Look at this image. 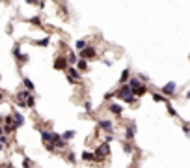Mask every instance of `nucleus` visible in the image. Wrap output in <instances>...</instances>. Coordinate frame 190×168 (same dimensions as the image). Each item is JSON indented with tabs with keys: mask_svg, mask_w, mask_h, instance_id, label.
Returning <instances> with one entry per match:
<instances>
[{
	"mask_svg": "<svg viewBox=\"0 0 190 168\" xmlns=\"http://www.w3.org/2000/svg\"><path fill=\"white\" fill-rule=\"evenodd\" d=\"M15 103L21 108H34V107H36V97H34V92H28V90L22 88L21 92L15 94Z\"/></svg>",
	"mask_w": 190,
	"mask_h": 168,
	"instance_id": "obj_1",
	"label": "nucleus"
},
{
	"mask_svg": "<svg viewBox=\"0 0 190 168\" xmlns=\"http://www.w3.org/2000/svg\"><path fill=\"white\" fill-rule=\"evenodd\" d=\"M114 97L121 99L123 103H129V105H132L134 101H136V95H134V92L130 90V86H129V84H121L118 92H114Z\"/></svg>",
	"mask_w": 190,
	"mask_h": 168,
	"instance_id": "obj_2",
	"label": "nucleus"
},
{
	"mask_svg": "<svg viewBox=\"0 0 190 168\" xmlns=\"http://www.w3.org/2000/svg\"><path fill=\"white\" fill-rule=\"evenodd\" d=\"M106 155H110V146L106 144V142H103V144H101L99 146V148L93 151V163H103L105 159H106Z\"/></svg>",
	"mask_w": 190,
	"mask_h": 168,
	"instance_id": "obj_3",
	"label": "nucleus"
},
{
	"mask_svg": "<svg viewBox=\"0 0 190 168\" xmlns=\"http://www.w3.org/2000/svg\"><path fill=\"white\" fill-rule=\"evenodd\" d=\"M80 78H82V75H80V71H78L75 65L67 67V81H69L71 84H78V82H80Z\"/></svg>",
	"mask_w": 190,
	"mask_h": 168,
	"instance_id": "obj_4",
	"label": "nucleus"
},
{
	"mask_svg": "<svg viewBox=\"0 0 190 168\" xmlns=\"http://www.w3.org/2000/svg\"><path fill=\"white\" fill-rule=\"evenodd\" d=\"M95 56H97V51H95L93 45H86V47L80 51V58H84V60H92Z\"/></svg>",
	"mask_w": 190,
	"mask_h": 168,
	"instance_id": "obj_5",
	"label": "nucleus"
},
{
	"mask_svg": "<svg viewBox=\"0 0 190 168\" xmlns=\"http://www.w3.org/2000/svg\"><path fill=\"white\" fill-rule=\"evenodd\" d=\"M54 69L56 71H67V67H69V62H67L65 56H58V58L54 60Z\"/></svg>",
	"mask_w": 190,
	"mask_h": 168,
	"instance_id": "obj_6",
	"label": "nucleus"
},
{
	"mask_svg": "<svg viewBox=\"0 0 190 168\" xmlns=\"http://www.w3.org/2000/svg\"><path fill=\"white\" fill-rule=\"evenodd\" d=\"M97 127H99L101 131L108 133V134L114 133V123H112L110 120H99V121H97Z\"/></svg>",
	"mask_w": 190,
	"mask_h": 168,
	"instance_id": "obj_7",
	"label": "nucleus"
},
{
	"mask_svg": "<svg viewBox=\"0 0 190 168\" xmlns=\"http://www.w3.org/2000/svg\"><path fill=\"white\" fill-rule=\"evenodd\" d=\"M11 118H13V125H15V129H19V127L24 125V116H22L19 110H11Z\"/></svg>",
	"mask_w": 190,
	"mask_h": 168,
	"instance_id": "obj_8",
	"label": "nucleus"
},
{
	"mask_svg": "<svg viewBox=\"0 0 190 168\" xmlns=\"http://www.w3.org/2000/svg\"><path fill=\"white\" fill-rule=\"evenodd\" d=\"M52 144L56 146V150H58V151H62V150L67 148V142L62 138V134H58V133H54V137H52Z\"/></svg>",
	"mask_w": 190,
	"mask_h": 168,
	"instance_id": "obj_9",
	"label": "nucleus"
},
{
	"mask_svg": "<svg viewBox=\"0 0 190 168\" xmlns=\"http://www.w3.org/2000/svg\"><path fill=\"white\" fill-rule=\"evenodd\" d=\"M134 134H136V123L130 121L129 125H127V129H125V140H127V142H132Z\"/></svg>",
	"mask_w": 190,
	"mask_h": 168,
	"instance_id": "obj_10",
	"label": "nucleus"
},
{
	"mask_svg": "<svg viewBox=\"0 0 190 168\" xmlns=\"http://www.w3.org/2000/svg\"><path fill=\"white\" fill-rule=\"evenodd\" d=\"M108 112H110L112 116H118V118H119V116L123 114V107H121L119 103H110V105H108Z\"/></svg>",
	"mask_w": 190,
	"mask_h": 168,
	"instance_id": "obj_11",
	"label": "nucleus"
},
{
	"mask_svg": "<svg viewBox=\"0 0 190 168\" xmlns=\"http://www.w3.org/2000/svg\"><path fill=\"white\" fill-rule=\"evenodd\" d=\"M175 90H177V84H175V82H168V84L162 86V94H164V95H173Z\"/></svg>",
	"mask_w": 190,
	"mask_h": 168,
	"instance_id": "obj_12",
	"label": "nucleus"
},
{
	"mask_svg": "<svg viewBox=\"0 0 190 168\" xmlns=\"http://www.w3.org/2000/svg\"><path fill=\"white\" fill-rule=\"evenodd\" d=\"M80 159H82L84 163H93V161H95V159H93V151L84 150V151H82V155H80Z\"/></svg>",
	"mask_w": 190,
	"mask_h": 168,
	"instance_id": "obj_13",
	"label": "nucleus"
},
{
	"mask_svg": "<svg viewBox=\"0 0 190 168\" xmlns=\"http://www.w3.org/2000/svg\"><path fill=\"white\" fill-rule=\"evenodd\" d=\"M129 78H130V69L127 67V69H123V71H121V77H119V84H127V82H129Z\"/></svg>",
	"mask_w": 190,
	"mask_h": 168,
	"instance_id": "obj_14",
	"label": "nucleus"
},
{
	"mask_svg": "<svg viewBox=\"0 0 190 168\" xmlns=\"http://www.w3.org/2000/svg\"><path fill=\"white\" fill-rule=\"evenodd\" d=\"M22 86H24V90H28V92H34V90H36V86H34V82L30 81L28 77L22 78Z\"/></svg>",
	"mask_w": 190,
	"mask_h": 168,
	"instance_id": "obj_15",
	"label": "nucleus"
},
{
	"mask_svg": "<svg viewBox=\"0 0 190 168\" xmlns=\"http://www.w3.org/2000/svg\"><path fill=\"white\" fill-rule=\"evenodd\" d=\"M75 65H78L76 67V69L78 71H80V73H84V71H88V60H84V58H80V60H78Z\"/></svg>",
	"mask_w": 190,
	"mask_h": 168,
	"instance_id": "obj_16",
	"label": "nucleus"
},
{
	"mask_svg": "<svg viewBox=\"0 0 190 168\" xmlns=\"http://www.w3.org/2000/svg\"><path fill=\"white\" fill-rule=\"evenodd\" d=\"M129 86H130V90H136V88H140V86H142L140 78H136V77H130V78H129Z\"/></svg>",
	"mask_w": 190,
	"mask_h": 168,
	"instance_id": "obj_17",
	"label": "nucleus"
},
{
	"mask_svg": "<svg viewBox=\"0 0 190 168\" xmlns=\"http://www.w3.org/2000/svg\"><path fill=\"white\" fill-rule=\"evenodd\" d=\"M67 62H69V65H75L78 62V56L75 51H69V54H67Z\"/></svg>",
	"mask_w": 190,
	"mask_h": 168,
	"instance_id": "obj_18",
	"label": "nucleus"
},
{
	"mask_svg": "<svg viewBox=\"0 0 190 168\" xmlns=\"http://www.w3.org/2000/svg\"><path fill=\"white\" fill-rule=\"evenodd\" d=\"M75 134H76V133H75L73 129H69V131H65V133H62V138H63L65 142H69L71 138H75Z\"/></svg>",
	"mask_w": 190,
	"mask_h": 168,
	"instance_id": "obj_19",
	"label": "nucleus"
},
{
	"mask_svg": "<svg viewBox=\"0 0 190 168\" xmlns=\"http://www.w3.org/2000/svg\"><path fill=\"white\" fill-rule=\"evenodd\" d=\"M132 92H134V95H136V97H142V95H145V94H147V88H145V86L142 84L140 88H136V90H132Z\"/></svg>",
	"mask_w": 190,
	"mask_h": 168,
	"instance_id": "obj_20",
	"label": "nucleus"
},
{
	"mask_svg": "<svg viewBox=\"0 0 190 168\" xmlns=\"http://www.w3.org/2000/svg\"><path fill=\"white\" fill-rule=\"evenodd\" d=\"M50 43V38L49 36H45L43 39H39V41H36V45H39V47H47V45Z\"/></svg>",
	"mask_w": 190,
	"mask_h": 168,
	"instance_id": "obj_21",
	"label": "nucleus"
},
{
	"mask_svg": "<svg viewBox=\"0 0 190 168\" xmlns=\"http://www.w3.org/2000/svg\"><path fill=\"white\" fill-rule=\"evenodd\" d=\"M65 159L69 161V163H73V164H75V163H76V155H75L73 151H67V153H65Z\"/></svg>",
	"mask_w": 190,
	"mask_h": 168,
	"instance_id": "obj_22",
	"label": "nucleus"
},
{
	"mask_svg": "<svg viewBox=\"0 0 190 168\" xmlns=\"http://www.w3.org/2000/svg\"><path fill=\"white\" fill-rule=\"evenodd\" d=\"M2 127H4V134H8V137L15 133V127L13 125H2Z\"/></svg>",
	"mask_w": 190,
	"mask_h": 168,
	"instance_id": "obj_23",
	"label": "nucleus"
},
{
	"mask_svg": "<svg viewBox=\"0 0 190 168\" xmlns=\"http://www.w3.org/2000/svg\"><path fill=\"white\" fill-rule=\"evenodd\" d=\"M153 99L156 101V103H166V97L162 94H153Z\"/></svg>",
	"mask_w": 190,
	"mask_h": 168,
	"instance_id": "obj_24",
	"label": "nucleus"
},
{
	"mask_svg": "<svg viewBox=\"0 0 190 168\" xmlns=\"http://www.w3.org/2000/svg\"><path fill=\"white\" fill-rule=\"evenodd\" d=\"M45 146V150H47V151H50V153H56V151H58V150H56V146L52 144V142H49V144H43Z\"/></svg>",
	"mask_w": 190,
	"mask_h": 168,
	"instance_id": "obj_25",
	"label": "nucleus"
},
{
	"mask_svg": "<svg viewBox=\"0 0 190 168\" xmlns=\"http://www.w3.org/2000/svg\"><path fill=\"white\" fill-rule=\"evenodd\" d=\"M22 168H34V163L28 159V157H24V159H22Z\"/></svg>",
	"mask_w": 190,
	"mask_h": 168,
	"instance_id": "obj_26",
	"label": "nucleus"
},
{
	"mask_svg": "<svg viewBox=\"0 0 190 168\" xmlns=\"http://www.w3.org/2000/svg\"><path fill=\"white\" fill-rule=\"evenodd\" d=\"M86 45H88V43H86V39H78V41L75 43V47H76L78 51H82V49L86 47Z\"/></svg>",
	"mask_w": 190,
	"mask_h": 168,
	"instance_id": "obj_27",
	"label": "nucleus"
},
{
	"mask_svg": "<svg viewBox=\"0 0 190 168\" xmlns=\"http://www.w3.org/2000/svg\"><path fill=\"white\" fill-rule=\"evenodd\" d=\"M123 150H125V153H130L132 151V142H123Z\"/></svg>",
	"mask_w": 190,
	"mask_h": 168,
	"instance_id": "obj_28",
	"label": "nucleus"
},
{
	"mask_svg": "<svg viewBox=\"0 0 190 168\" xmlns=\"http://www.w3.org/2000/svg\"><path fill=\"white\" fill-rule=\"evenodd\" d=\"M28 22H32V25H36V26H41V19L39 17H32V19H28Z\"/></svg>",
	"mask_w": 190,
	"mask_h": 168,
	"instance_id": "obj_29",
	"label": "nucleus"
},
{
	"mask_svg": "<svg viewBox=\"0 0 190 168\" xmlns=\"http://www.w3.org/2000/svg\"><path fill=\"white\" fill-rule=\"evenodd\" d=\"M4 125H13V118H11V114H8L6 118H4ZM15 127V125H13Z\"/></svg>",
	"mask_w": 190,
	"mask_h": 168,
	"instance_id": "obj_30",
	"label": "nucleus"
},
{
	"mask_svg": "<svg viewBox=\"0 0 190 168\" xmlns=\"http://www.w3.org/2000/svg\"><path fill=\"white\" fill-rule=\"evenodd\" d=\"M0 144H2V146H9V138H8V134H2V137H0Z\"/></svg>",
	"mask_w": 190,
	"mask_h": 168,
	"instance_id": "obj_31",
	"label": "nucleus"
},
{
	"mask_svg": "<svg viewBox=\"0 0 190 168\" xmlns=\"http://www.w3.org/2000/svg\"><path fill=\"white\" fill-rule=\"evenodd\" d=\"M13 56H15V58L21 56V47H19V45H13Z\"/></svg>",
	"mask_w": 190,
	"mask_h": 168,
	"instance_id": "obj_32",
	"label": "nucleus"
},
{
	"mask_svg": "<svg viewBox=\"0 0 190 168\" xmlns=\"http://www.w3.org/2000/svg\"><path fill=\"white\" fill-rule=\"evenodd\" d=\"M84 108H86V112H93V105L89 103V101H86V103H84Z\"/></svg>",
	"mask_w": 190,
	"mask_h": 168,
	"instance_id": "obj_33",
	"label": "nucleus"
},
{
	"mask_svg": "<svg viewBox=\"0 0 190 168\" xmlns=\"http://www.w3.org/2000/svg\"><path fill=\"white\" fill-rule=\"evenodd\" d=\"M168 114H170V116H177V112H175V108L170 105V103H168Z\"/></svg>",
	"mask_w": 190,
	"mask_h": 168,
	"instance_id": "obj_34",
	"label": "nucleus"
},
{
	"mask_svg": "<svg viewBox=\"0 0 190 168\" xmlns=\"http://www.w3.org/2000/svg\"><path fill=\"white\" fill-rule=\"evenodd\" d=\"M26 2H28V4H39V8H43V2H41V0H26Z\"/></svg>",
	"mask_w": 190,
	"mask_h": 168,
	"instance_id": "obj_35",
	"label": "nucleus"
},
{
	"mask_svg": "<svg viewBox=\"0 0 190 168\" xmlns=\"http://www.w3.org/2000/svg\"><path fill=\"white\" fill-rule=\"evenodd\" d=\"M183 131H185L186 134L190 133V123H183Z\"/></svg>",
	"mask_w": 190,
	"mask_h": 168,
	"instance_id": "obj_36",
	"label": "nucleus"
},
{
	"mask_svg": "<svg viewBox=\"0 0 190 168\" xmlns=\"http://www.w3.org/2000/svg\"><path fill=\"white\" fill-rule=\"evenodd\" d=\"M0 168H13V164H11V163H2Z\"/></svg>",
	"mask_w": 190,
	"mask_h": 168,
	"instance_id": "obj_37",
	"label": "nucleus"
},
{
	"mask_svg": "<svg viewBox=\"0 0 190 168\" xmlns=\"http://www.w3.org/2000/svg\"><path fill=\"white\" fill-rule=\"evenodd\" d=\"M112 97H114V92H108V94H105V99H106V101H110Z\"/></svg>",
	"mask_w": 190,
	"mask_h": 168,
	"instance_id": "obj_38",
	"label": "nucleus"
},
{
	"mask_svg": "<svg viewBox=\"0 0 190 168\" xmlns=\"http://www.w3.org/2000/svg\"><path fill=\"white\" fill-rule=\"evenodd\" d=\"M112 140H114V137H112V134H108V137H105V142H106V144H110Z\"/></svg>",
	"mask_w": 190,
	"mask_h": 168,
	"instance_id": "obj_39",
	"label": "nucleus"
},
{
	"mask_svg": "<svg viewBox=\"0 0 190 168\" xmlns=\"http://www.w3.org/2000/svg\"><path fill=\"white\" fill-rule=\"evenodd\" d=\"M4 101V94H2V90H0V103Z\"/></svg>",
	"mask_w": 190,
	"mask_h": 168,
	"instance_id": "obj_40",
	"label": "nucleus"
},
{
	"mask_svg": "<svg viewBox=\"0 0 190 168\" xmlns=\"http://www.w3.org/2000/svg\"><path fill=\"white\" fill-rule=\"evenodd\" d=\"M2 134H4V127H2V125H0V137H2Z\"/></svg>",
	"mask_w": 190,
	"mask_h": 168,
	"instance_id": "obj_41",
	"label": "nucleus"
},
{
	"mask_svg": "<svg viewBox=\"0 0 190 168\" xmlns=\"http://www.w3.org/2000/svg\"><path fill=\"white\" fill-rule=\"evenodd\" d=\"M2 150H4V146H2V144H0V151H2Z\"/></svg>",
	"mask_w": 190,
	"mask_h": 168,
	"instance_id": "obj_42",
	"label": "nucleus"
},
{
	"mask_svg": "<svg viewBox=\"0 0 190 168\" xmlns=\"http://www.w3.org/2000/svg\"><path fill=\"white\" fill-rule=\"evenodd\" d=\"M186 97H190V92H188V94H186Z\"/></svg>",
	"mask_w": 190,
	"mask_h": 168,
	"instance_id": "obj_43",
	"label": "nucleus"
},
{
	"mask_svg": "<svg viewBox=\"0 0 190 168\" xmlns=\"http://www.w3.org/2000/svg\"><path fill=\"white\" fill-rule=\"evenodd\" d=\"M0 81H2V75H0Z\"/></svg>",
	"mask_w": 190,
	"mask_h": 168,
	"instance_id": "obj_44",
	"label": "nucleus"
},
{
	"mask_svg": "<svg viewBox=\"0 0 190 168\" xmlns=\"http://www.w3.org/2000/svg\"><path fill=\"white\" fill-rule=\"evenodd\" d=\"M130 168H136V166H130Z\"/></svg>",
	"mask_w": 190,
	"mask_h": 168,
	"instance_id": "obj_45",
	"label": "nucleus"
}]
</instances>
